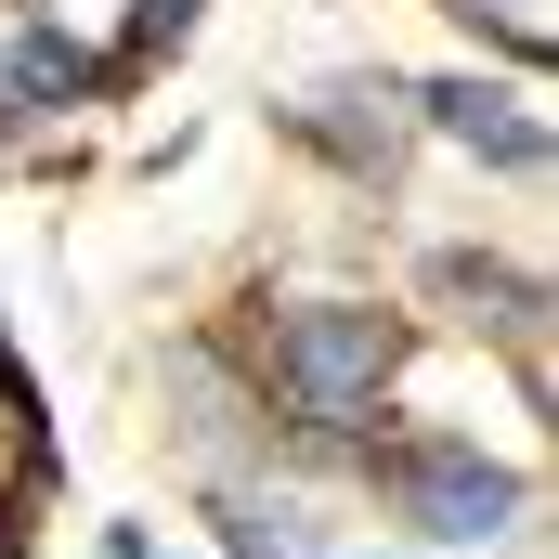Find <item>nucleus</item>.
<instances>
[{
  "label": "nucleus",
  "instance_id": "nucleus-9",
  "mask_svg": "<svg viewBox=\"0 0 559 559\" xmlns=\"http://www.w3.org/2000/svg\"><path fill=\"white\" fill-rule=\"evenodd\" d=\"M92 559H169V534H156V521H105V534H92Z\"/></svg>",
  "mask_w": 559,
  "mask_h": 559
},
{
  "label": "nucleus",
  "instance_id": "nucleus-3",
  "mask_svg": "<svg viewBox=\"0 0 559 559\" xmlns=\"http://www.w3.org/2000/svg\"><path fill=\"white\" fill-rule=\"evenodd\" d=\"M274 118L312 143L338 182H365V195H378V182H404V156H417V92H404V79H378V66L312 79V92H299V105H274Z\"/></svg>",
  "mask_w": 559,
  "mask_h": 559
},
{
  "label": "nucleus",
  "instance_id": "nucleus-8",
  "mask_svg": "<svg viewBox=\"0 0 559 559\" xmlns=\"http://www.w3.org/2000/svg\"><path fill=\"white\" fill-rule=\"evenodd\" d=\"M169 39H195V0H143V13H131V39H118V66H156Z\"/></svg>",
  "mask_w": 559,
  "mask_h": 559
},
{
  "label": "nucleus",
  "instance_id": "nucleus-2",
  "mask_svg": "<svg viewBox=\"0 0 559 559\" xmlns=\"http://www.w3.org/2000/svg\"><path fill=\"white\" fill-rule=\"evenodd\" d=\"M352 481L442 559H481V547H521V534H534V481H521L508 455H481L468 429H378V442L352 455Z\"/></svg>",
  "mask_w": 559,
  "mask_h": 559
},
{
  "label": "nucleus",
  "instance_id": "nucleus-5",
  "mask_svg": "<svg viewBox=\"0 0 559 559\" xmlns=\"http://www.w3.org/2000/svg\"><path fill=\"white\" fill-rule=\"evenodd\" d=\"M195 521H209V547H222V559H352V547H338V521L299 495V468H209Z\"/></svg>",
  "mask_w": 559,
  "mask_h": 559
},
{
  "label": "nucleus",
  "instance_id": "nucleus-1",
  "mask_svg": "<svg viewBox=\"0 0 559 559\" xmlns=\"http://www.w3.org/2000/svg\"><path fill=\"white\" fill-rule=\"evenodd\" d=\"M261 378V404L286 429V468H352L378 429H391V378H404V312L378 299H286L248 325L235 352Z\"/></svg>",
  "mask_w": 559,
  "mask_h": 559
},
{
  "label": "nucleus",
  "instance_id": "nucleus-6",
  "mask_svg": "<svg viewBox=\"0 0 559 559\" xmlns=\"http://www.w3.org/2000/svg\"><path fill=\"white\" fill-rule=\"evenodd\" d=\"M118 79V52H92V39H66L52 13H26L13 39H0V131H26V118H66V105H92Z\"/></svg>",
  "mask_w": 559,
  "mask_h": 559
},
{
  "label": "nucleus",
  "instance_id": "nucleus-7",
  "mask_svg": "<svg viewBox=\"0 0 559 559\" xmlns=\"http://www.w3.org/2000/svg\"><path fill=\"white\" fill-rule=\"evenodd\" d=\"M429 286H442V299H468L455 325L508 338V352H521V378L547 391V286H534V274H508V261H481V248H442V261H429Z\"/></svg>",
  "mask_w": 559,
  "mask_h": 559
},
{
  "label": "nucleus",
  "instance_id": "nucleus-4",
  "mask_svg": "<svg viewBox=\"0 0 559 559\" xmlns=\"http://www.w3.org/2000/svg\"><path fill=\"white\" fill-rule=\"evenodd\" d=\"M417 92V143H455L468 169H495V182H547V105L534 92H508V79H404Z\"/></svg>",
  "mask_w": 559,
  "mask_h": 559
}]
</instances>
